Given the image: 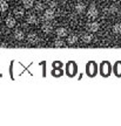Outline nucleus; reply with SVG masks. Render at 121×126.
<instances>
[{
	"instance_id": "obj_1",
	"label": "nucleus",
	"mask_w": 121,
	"mask_h": 126,
	"mask_svg": "<svg viewBox=\"0 0 121 126\" xmlns=\"http://www.w3.org/2000/svg\"><path fill=\"white\" fill-rule=\"evenodd\" d=\"M99 15V11L96 9L95 7V5H92L88 9V12H87V18L88 19H96Z\"/></svg>"
},
{
	"instance_id": "obj_2",
	"label": "nucleus",
	"mask_w": 121,
	"mask_h": 126,
	"mask_svg": "<svg viewBox=\"0 0 121 126\" xmlns=\"http://www.w3.org/2000/svg\"><path fill=\"white\" fill-rule=\"evenodd\" d=\"M100 70H101L102 76H108V75L111 74V65H109V63L103 62L102 64H101V67H100Z\"/></svg>"
},
{
	"instance_id": "obj_3",
	"label": "nucleus",
	"mask_w": 121,
	"mask_h": 126,
	"mask_svg": "<svg viewBox=\"0 0 121 126\" xmlns=\"http://www.w3.org/2000/svg\"><path fill=\"white\" fill-rule=\"evenodd\" d=\"M87 72L90 76H94L96 74V64L95 62H90L87 64Z\"/></svg>"
},
{
	"instance_id": "obj_4",
	"label": "nucleus",
	"mask_w": 121,
	"mask_h": 126,
	"mask_svg": "<svg viewBox=\"0 0 121 126\" xmlns=\"http://www.w3.org/2000/svg\"><path fill=\"white\" fill-rule=\"evenodd\" d=\"M67 72L69 76H73V75H75L76 72V65L74 62H68L67 64Z\"/></svg>"
},
{
	"instance_id": "obj_5",
	"label": "nucleus",
	"mask_w": 121,
	"mask_h": 126,
	"mask_svg": "<svg viewBox=\"0 0 121 126\" xmlns=\"http://www.w3.org/2000/svg\"><path fill=\"white\" fill-rule=\"evenodd\" d=\"M27 40H28V42L31 45H36L38 41H39V37H38V35H36L35 33H30L27 35Z\"/></svg>"
},
{
	"instance_id": "obj_6",
	"label": "nucleus",
	"mask_w": 121,
	"mask_h": 126,
	"mask_svg": "<svg viewBox=\"0 0 121 126\" xmlns=\"http://www.w3.org/2000/svg\"><path fill=\"white\" fill-rule=\"evenodd\" d=\"M44 19L47 20V21H51L54 19V11L53 8H49V9H46L45 13H44Z\"/></svg>"
},
{
	"instance_id": "obj_7",
	"label": "nucleus",
	"mask_w": 121,
	"mask_h": 126,
	"mask_svg": "<svg viewBox=\"0 0 121 126\" xmlns=\"http://www.w3.org/2000/svg\"><path fill=\"white\" fill-rule=\"evenodd\" d=\"M87 26V29L92 33H94V32H98L99 31V27H100V25L98 22H92V23H87L86 25Z\"/></svg>"
},
{
	"instance_id": "obj_8",
	"label": "nucleus",
	"mask_w": 121,
	"mask_h": 126,
	"mask_svg": "<svg viewBox=\"0 0 121 126\" xmlns=\"http://www.w3.org/2000/svg\"><path fill=\"white\" fill-rule=\"evenodd\" d=\"M5 22H6V26L8 28H13L15 26V19L12 18V16H8V18L5 20Z\"/></svg>"
},
{
	"instance_id": "obj_9",
	"label": "nucleus",
	"mask_w": 121,
	"mask_h": 126,
	"mask_svg": "<svg viewBox=\"0 0 121 126\" xmlns=\"http://www.w3.org/2000/svg\"><path fill=\"white\" fill-rule=\"evenodd\" d=\"M55 34H57L58 37H63V36L67 35V31H66V28L60 27V28H58V29L55 31Z\"/></svg>"
},
{
	"instance_id": "obj_10",
	"label": "nucleus",
	"mask_w": 121,
	"mask_h": 126,
	"mask_svg": "<svg viewBox=\"0 0 121 126\" xmlns=\"http://www.w3.org/2000/svg\"><path fill=\"white\" fill-rule=\"evenodd\" d=\"M92 39H93V36L91 35V34H88V33H84V34H81V40L84 41L85 43H90L91 41H92Z\"/></svg>"
},
{
	"instance_id": "obj_11",
	"label": "nucleus",
	"mask_w": 121,
	"mask_h": 126,
	"mask_svg": "<svg viewBox=\"0 0 121 126\" xmlns=\"http://www.w3.org/2000/svg\"><path fill=\"white\" fill-rule=\"evenodd\" d=\"M41 29H42V32H44V33L49 34L51 32L53 31V26H52L51 23H44V25H42V27H41Z\"/></svg>"
},
{
	"instance_id": "obj_12",
	"label": "nucleus",
	"mask_w": 121,
	"mask_h": 126,
	"mask_svg": "<svg viewBox=\"0 0 121 126\" xmlns=\"http://www.w3.org/2000/svg\"><path fill=\"white\" fill-rule=\"evenodd\" d=\"M76 41H78V36L76 35H69L68 36V39H67V43L69 46H72V45H75L76 43Z\"/></svg>"
},
{
	"instance_id": "obj_13",
	"label": "nucleus",
	"mask_w": 121,
	"mask_h": 126,
	"mask_svg": "<svg viewBox=\"0 0 121 126\" xmlns=\"http://www.w3.org/2000/svg\"><path fill=\"white\" fill-rule=\"evenodd\" d=\"M26 21H27V23H30V25H34V23L36 22V18L33 15V14H28Z\"/></svg>"
},
{
	"instance_id": "obj_14",
	"label": "nucleus",
	"mask_w": 121,
	"mask_h": 126,
	"mask_svg": "<svg viewBox=\"0 0 121 126\" xmlns=\"http://www.w3.org/2000/svg\"><path fill=\"white\" fill-rule=\"evenodd\" d=\"M14 37H15V40L21 41V40H24V37H25V34H24L21 31H17L15 33H14Z\"/></svg>"
},
{
	"instance_id": "obj_15",
	"label": "nucleus",
	"mask_w": 121,
	"mask_h": 126,
	"mask_svg": "<svg viewBox=\"0 0 121 126\" xmlns=\"http://www.w3.org/2000/svg\"><path fill=\"white\" fill-rule=\"evenodd\" d=\"M23 2L25 8H32L34 6V0H24Z\"/></svg>"
},
{
	"instance_id": "obj_16",
	"label": "nucleus",
	"mask_w": 121,
	"mask_h": 126,
	"mask_svg": "<svg viewBox=\"0 0 121 126\" xmlns=\"http://www.w3.org/2000/svg\"><path fill=\"white\" fill-rule=\"evenodd\" d=\"M114 72L117 76H121V62L115 63V67H114Z\"/></svg>"
},
{
	"instance_id": "obj_17",
	"label": "nucleus",
	"mask_w": 121,
	"mask_h": 126,
	"mask_svg": "<svg viewBox=\"0 0 121 126\" xmlns=\"http://www.w3.org/2000/svg\"><path fill=\"white\" fill-rule=\"evenodd\" d=\"M8 8V5L6 2V0H0V12H5Z\"/></svg>"
},
{
	"instance_id": "obj_18",
	"label": "nucleus",
	"mask_w": 121,
	"mask_h": 126,
	"mask_svg": "<svg viewBox=\"0 0 121 126\" xmlns=\"http://www.w3.org/2000/svg\"><path fill=\"white\" fill-rule=\"evenodd\" d=\"M24 13H25V12H24V8H21V7H20V8L14 9V14H15V16H17V18H23Z\"/></svg>"
},
{
	"instance_id": "obj_19",
	"label": "nucleus",
	"mask_w": 121,
	"mask_h": 126,
	"mask_svg": "<svg viewBox=\"0 0 121 126\" xmlns=\"http://www.w3.org/2000/svg\"><path fill=\"white\" fill-rule=\"evenodd\" d=\"M113 32H114L115 34H120L121 33V23H115V25L113 26Z\"/></svg>"
},
{
	"instance_id": "obj_20",
	"label": "nucleus",
	"mask_w": 121,
	"mask_h": 126,
	"mask_svg": "<svg viewBox=\"0 0 121 126\" xmlns=\"http://www.w3.org/2000/svg\"><path fill=\"white\" fill-rule=\"evenodd\" d=\"M85 7H86V6L84 4H78L75 6V11L78 12V13H82V12L85 11Z\"/></svg>"
},
{
	"instance_id": "obj_21",
	"label": "nucleus",
	"mask_w": 121,
	"mask_h": 126,
	"mask_svg": "<svg viewBox=\"0 0 121 126\" xmlns=\"http://www.w3.org/2000/svg\"><path fill=\"white\" fill-rule=\"evenodd\" d=\"M63 45H65V43H63V41H61V40H55L54 41V46H55V47H62Z\"/></svg>"
},
{
	"instance_id": "obj_22",
	"label": "nucleus",
	"mask_w": 121,
	"mask_h": 126,
	"mask_svg": "<svg viewBox=\"0 0 121 126\" xmlns=\"http://www.w3.org/2000/svg\"><path fill=\"white\" fill-rule=\"evenodd\" d=\"M35 9L36 11H42V9H44V5L41 4V2H36L35 4Z\"/></svg>"
},
{
	"instance_id": "obj_23",
	"label": "nucleus",
	"mask_w": 121,
	"mask_h": 126,
	"mask_svg": "<svg viewBox=\"0 0 121 126\" xmlns=\"http://www.w3.org/2000/svg\"><path fill=\"white\" fill-rule=\"evenodd\" d=\"M117 11H118V8L117 7H115V6H111V7H109V9H108V12H109V13H117Z\"/></svg>"
},
{
	"instance_id": "obj_24",
	"label": "nucleus",
	"mask_w": 121,
	"mask_h": 126,
	"mask_svg": "<svg viewBox=\"0 0 121 126\" xmlns=\"http://www.w3.org/2000/svg\"><path fill=\"white\" fill-rule=\"evenodd\" d=\"M49 7H51V8H55V7H57V2H55V1H49Z\"/></svg>"
},
{
	"instance_id": "obj_25",
	"label": "nucleus",
	"mask_w": 121,
	"mask_h": 126,
	"mask_svg": "<svg viewBox=\"0 0 121 126\" xmlns=\"http://www.w3.org/2000/svg\"><path fill=\"white\" fill-rule=\"evenodd\" d=\"M53 67H54V68H60V67H61V63H60V62H58V61H57V62H54Z\"/></svg>"
},
{
	"instance_id": "obj_26",
	"label": "nucleus",
	"mask_w": 121,
	"mask_h": 126,
	"mask_svg": "<svg viewBox=\"0 0 121 126\" xmlns=\"http://www.w3.org/2000/svg\"><path fill=\"white\" fill-rule=\"evenodd\" d=\"M0 48H7V43H4V42H1V43H0Z\"/></svg>"
},
{
	"instance_id": "obj_27",
	"label": "nucleus",
	"mask_w": 121,
	"mask_h": 126,
	"mask_svg": "<svg viewBox=\"0 0 121 126\" xmlns=\"http://www.w3.org/2000/svg\"><path fill=\"white\" fill-rule=\"evenodd\" d=\"M54 75H55V76H59V75H61V70H55V72H54Z\"/></svg>"
},
{
	"instance_id": "obj_28",
	"label": "nucleus",
	"mask_w": 121,
	"mask_h": 126,
	"mask_svg": "<svg viewBox=\"0 0 121 126\" xmlns=\"http://www.w3.org/2000/svg\"><path fill=\"white\" fill-rule=\"evenodd\" d=\"M6 1H11V0H6Z\"/></svg>"
}]
</instances>
